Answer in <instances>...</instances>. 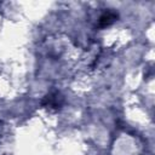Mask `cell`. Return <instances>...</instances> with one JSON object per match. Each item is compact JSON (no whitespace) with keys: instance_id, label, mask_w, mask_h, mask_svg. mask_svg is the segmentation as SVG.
Returning a JSON list of instances; mask_svg holds the SVG:
<instances>
[{"instance_id":"1","label":"cell","mask_w":155,"mask_h":155,"mask_svg":"<svg viewBox=\"0 0 155 155\" xmlns=\"http://www.w3.org/2000/svg\"><path fill=\"white\" fill-rule=\"evenodd\" d=\"M117 19V13L113 12V11H108L105 13H103L99 18V27H108L111 23H114Z\"/></svg>"},{"instance_id":"2","label":"cell","mask_w":155,"mask_h":155,"mask_svg":"<svg viewBox=\"0 0 155 155\" xmlns=\"http://www.w3.org/2000/svg\"><path fill=\"white\" fill-rule=\"evenodd\" d=\"M62 98L59 96V93H56L54 96L53 94H48L45 97V101H44V104H47V105H52V107H59L61 103L58 102V99Z\"/></svg>"}]
</instances>
